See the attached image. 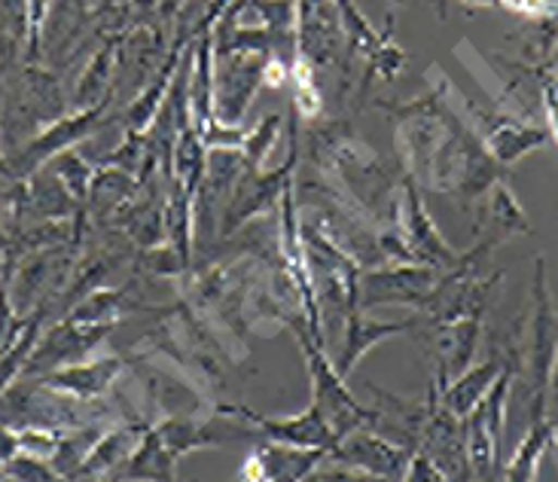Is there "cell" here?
I'll return each instance as SVG.
<instances>
[{
    "instance_id": "obj_1",
    "label": "cell",
    "mask_w": 558,
    "mask_h": 482,
    "mask_svg": "<svg viewBox=\"0 0 558 482\" xmlns=\"http://www.w3.org/2000/svg\"><path fill=\"white\" fill-rule=\"evenodd\" d=\"M287 327L293 330L302 354H305V366H308V376H312V403L327 415V422L336 431V437H345L351 431L369 427L373 412L361 407L354 400V394L348 391L345 376H339V370L327 361L324 342L317 339L315 333L308 330L305 317H290Z\"/></svg>"
},
{
    "instance_id": "obj_2",
    "label": "cell",
    "mask_w": 558,
    "mask_h": 482,
    "mask_svg": "<svg viewBox=\"0 0 558 482\" xmlns=\"http://www.w3.org/2000/svg\"><path fill=\"white\" fill-rule=\"evenodd\" d=\"M515 370L507 366L500 378L492 385V391L473 407L464 419V439H468V458L473 470V482H498L500 480V437H504V412L513 391Z\"/></svg>"
},
{
    "instance_id": "obj_3",
    "label": "cell",
    "mask_w": 558,
    "mask_h": 482,
    "mask_svg": "<svg viewBox=\"0 0 558 482\" xmlns=\"http://www.w3.org/2000/svg\"><path fill=\"white\" fill-rule=\"evenodd\" d=\"M558 354V317L549 302L546 290V266L537 256L534 269V324H531V348H529V412L531 424L546 422V403H549V378L556 366Z\"/></svg>"
},
{
    "instance_id": "obj_4",
    "label": "cell",
    "mask_w": 558,
    "mask_h": 482,
    "mask_svg": "<svg viewBox=\"0 0 558 482\" xmlns=\"http://www.w3.org/2000/svg\"><path fill=\"white\" fill-rule=\"evenodd\" d=\"M61 113H64V98H61L59 80L40 68H25L19 76L15 95L10 98V107L0 113V129L13 122L7 135L10 141H22L19 147H25L40 125L49 129L52 122L61 120Z\"/></svg>"
},
{
    "instance_id": "obj_5",
    "label": "cell",
    "mask_w": 558,
    "mask_h": 482,
    "mask_svg": "<svg viewBox=\"0 0 558 482\" xmlns=\"http://www.w3.org/2000/svg\"><path fill=\"white\" fill-rule=\"evenodd\" d=\"M110 333H113V324H74V321L61 317L52 327H46L40 342L31 351L28 363H25V378H37L52 370H61V366L83 363Z\"/></svg>"
},
{
    "instance_id": "obj_6",
    "label": "cell",
    "mask_w": 558,
    "mask_h": 482,
    "mask_svg": "<svg viewBox=\"0 0 558 482\" xmlns=\"http://www.w3.org/2000/svg\"><path fill=\"white\" fill-rule=\"evenodd\" d=\"M412 458H415L412 449L381 437L369 427H361V431H351L345 437H339L336 446L327 453V461H332V465L363 470V473H373L378 480H403Z\"/></svg>"
},
{
    "instance_id": "obj_7",
    "label": "cell",
    "mask_w": 558,
    "mask_h": 482,
    "mask_svg": "<svg viewBox=\"0 0 558 482\" xmlns=\"http://www.w3.org/2000/svg\"><path fill=\"white\" fill-rule=\"evenodd\" d=\"M101 110H105V105L89 107V110H76L74 117H61L59 122H52L49 129H44L40 135L31 137L28 144L19 147L13 153V159H10L13 181H25L37 168L46 166L49 159H56L61 150H71L76 141H83L89 132H95L101 125V120H98Z\"/></svg>"
},
{
    "instance_id": "obj_8",
    "label": "cell",
    "mask_w": 558,
    "mask_h": 482,
    "mask_svg": "<svg viewBox=\"0 0 558 482\" xmlns=\"http://www.w3.org/2000/svg\"><path fill=\"white\" fill-rule=\"evenodd\" d=\"M442 272L434 266H391L363 275V305H412L422 309Z\"/></svg>"
},
{
    "instance_id": "obj_9",
    "label": "cell",
    "mask_w": 558,
    "mask_h": 482,
    "mask_svg": "<svg viewBox=\"0 0 558 482\" xmlns=\"http://www.w3.org/2000/svg\"><path fill=\"white\" fill-rule=\"evenodd\" d=\"M235 412L242 415L244 422H251L257 427L259 437L290 446V449H320V453H330L336 446V431L327 422V415L312 403V407L300 412V415H290V419H275V415H257L247 407H235Z\"/></svg>"
},
{
    "instance_id": "obj_10",
    "label": "cell",
    "mask_w": 558,
    "mask_h": 482,
    "mask_svg": "<svg viewBox=\"0 0 558 482\" xmlns=\"http://www.w3.org/2000/svg\"><path fill=\"white\" fill-rule=\"evenodd\" d=\"M122 370H125V361H122L120 354H101V358H89V361L71 363V366L44 373V376H37V382L46 385V388H52V391L64 394V397H74V400H83V403H95L105 394L113 391Z\"/></svg>"
},
{
    "instance_id": "obj_11",
    "label": "cell",
    "mask_w": 558,
    "mask_h": 482,
    "mask_svg": "<svg viewBox=\"0 0 558 482\" xmlns=\"http://www.w3.org/2000/svg\"><path fill=\"white\" fill-rule=\"evenodd\" d=\"M153 424L144 419H125L120 427H107L101 439L92 446V453L86 455L83 468L76 473L74 482H110L122 470V465L132 458L144 434L150 431Z\"/></svg>"
},
{
    "instance_id": "obj_12",
    "label": "cell",
    "mask_w": 558,
    "mask_h": 482,
    "mask_svg": "<svg viewBox=\"0 0 558 482\" xmlns=\"http://www.w3.org/2000/svg\"><path fill=\"white\" fill-rule=\"evenodd\" d=\"M468 110L476 117L473 129L485 132V150L492 153L500 166H513L519 156L537 150L546 141V132L534 125H522L510 117H485L483 110H476L473 105H468Z\"/></svg>"
},
{
    "instance_id": "obj_13",
    "label": "cell",
    "mask_w": 558,
    "mask_h": 482,
    "mask_svg": "<svg viewBox=\"0 0 558 482\" xmlns=\"http://www.w3.org/2000/svg\"><path fill=\"white\" fill-rule=\"evenodd\" d=\"M409 330H415V321H407V324H385V321H369V317H363L357 309L348 312L345 342H342V354H339V361H336L339 376H348V373L361 363V358L369 348H376L378 342L391 339L397 333Z\"/></svg>"
},
{
    "instance_id": "obj_14",
    "label": "cell",
    "mask_w": 558,
    "mask_h": 482,
    "mask_svg": "<svg viewBox=\"0 0 558 482\" xmlns=\"http://www.w3.org/2000/svg\"><path fill=\"white\" fill-rule=\"evenodd\" d=\"M178 458L168 453V446L159 437V431L150 427L132 458L122 465V470L110 482H178L174 473Z\"/></svg>"
},
{
    "instance_id": "obj_15",
    "label": "cell",
    "mask_w": 558,
    "mask_h": 482,
    "mask_svg": "<svg viewBox=\"0 0 558 482\" xmlns=\"http://www.w3.org/2000/svg\"><path fill=\"white\" fill-rule=\"evenodd\" d=\"M141 305L137 300H132V285L122 287H101L89 297H83L80 302H74L64 317L74 321V324H120L122 317L137 312Z\"/></svg>"
},
{
    "instance_id": "obj_16",
    "label": "cell",
    "mask_w": 558,
    "mask_h": 482,
    "mask_svg": "<svg viewBox=\"0 0 558 482\" xmlns=\"http://www.w3.org/2000/svg\"><path fill=\"white\" fill-rule=\"evenodd\" d=\"M549 419L546 422H534L529 427L525 439L519 443L513 461L504 470V482H534L537 470H541V458H544L546 446H549Z\"/></svg>"
},
{
    "instance_id": "obj_17",
    "label": "cell",
    "mask_w": 558,
    "mask_h": 482,
    "mask_svg": "<svg viewBox=\"0 0 558 482\" xmlns=\"http://www.w3.org/2000/svg\"><path fill=\"white\" fill-rule=\"evenodd\" d=\"M113 52L117 46L107 44L95 59H92L89 71L83 74L80 86H76V107L80 110H89V107L107 105V89H110V74H113Z\"/></svg>"
},
{
    "instance_id": "obj_18",
    "label": "cell",
    "mask_w": 558,
    "mask_h": 482,
    "mask_svg": "<svg viewBox=\"0 0 558 482\" xmlns=\"http://www.w3.org/2000/svg\"><path fill=\"white\" fill-rule=\"evenodd\" d=\"M49 168H52L56 178L68 186V193H71L80 205H86V196H89V186L95 174H92L89 162L80 156V150H76V147L61 150L56 159H49Z\"/></svg>"
},
{
    "instance_id": "obj_19",
    "label": "cell",
    "mask_w": 558,
    "mask_h": 482,
    "mask_svg": "<svg viewBox=\"0 0 558 482\" xmlns=\"http://www.w3.org/2000/svg\"><path fill=\"white\" fill-rule=\"evenodd\" d=\"M3 480L10 482H71L68 477H61L59 470L52 468L44 458L34 455H13L3 465Z\"/></svg>"
},
{
    "instance_id": "obj_20",
    "label": "cell",
    "mask_w": 558,
    "mask_h": 482,
    "mask_svg": "<svg viewBox=\"0 0 558 482\" xmlns=\"http://www.w3.org/2000/svg\"><path fill=\"white\" fill-rule=\"evenodd\" d=\"M498 7L525 15V19H546V15H556L558 10L553 0H498Z\"/></svg>"
},
{
    "instance_id": "obj_21",
    "label": "cell",
    "mask_w": 558,
    "mask_h": 482,
    "mask_svg": "<svg viewBox=\"0 0 558 482\" xmlns=\"http://www.w3.org/2000/svg\"><path fill=\"white\" fill-rule=\"evenodd\" d=\"M315 480L317 482H381L373 473H363V470L345 468V465H336V468H320L315 470Z\"/></svg>"
},
{
    "instance_id": "obj_22",
    "label": "cell",
    "mask_w": 558,
    "mask_h": 482,
    "mask_svg": "<svg viewBox=\"0 0 558 482\" xmlns=\"http://www.w3.org/2000/svg\"><path fill=\"white\" fill-rule=\"evenodd\" d=\"M7 214H10V193L0 190V227H3V220H7ZM0 244H7V236H3V232H0Z\"/></svg>"
},
{
    "instance_id": "obj_23",
    "label": "cell",
    "mask_w": 558,
    "mask_h": 482,
    "mask_svg": "<svg viewBox=\"0 0 558 482\" xmlns=\"http://www.w3.org/2000/svg\"><path fill=\"white\" fill-rule=\"evenodd\" d=\"M468 3H476V7H498V0H468Z\"/></svg>"
},
{
    "instance_id": "obj_24",
    "label": "cell",
    "mask_w": 558,
    "mask_h": 482,
    "mask_svg": "<svg viewBox=\"0 0 558 482\" xmlns=\"http://www.w3.org/2000/svg\"><path fill=\"white\" fill-rule=\"evenodd\" d=\"M0 275H3V244H0Z\"/></svg>"
},
{
    "instance_id": "obj_25",
    "label": "cell",
    "mask_w": 558,
    "mask_h": 482,
    "mask_svg": "<svg viewBox=\"0 0 558 482\" xmlns=\"http://www.w3.org/2000/svg\"><path fill=\"white\" fill-rule=\"evenodd\" d=\"M549 64H553V68H556V71H558V52H556V56H553V59H549Z\"/></svg>"
},
{
    "instance_id": "obj_26",
    "label": "cell",
    "mask_w": 558,
    "mask_h": 482,
    "mask_svg": "<svg viewBox=\"0 0 558 482\" xmlns=\"http://www.w3.org/2000/svg\"><path fill=\"white\" fill-rule=\"evenodd\" d=\"M7 482H10V480H7Z\"/></svg>"
}]
</instances>
